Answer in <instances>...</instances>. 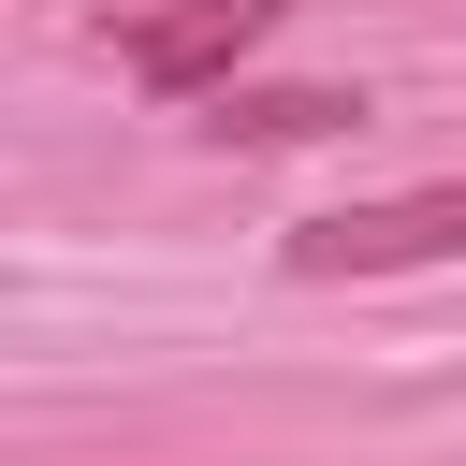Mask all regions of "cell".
<instances>
[{"label": "cell", "mask_w": 466, "mask_h": 466, "mask_svg": "<svg viewBox=\"0 0 466 466\" xmlns=\"http://www.w3.org/2000/svg\"><path fill=\"white\" fill-rule=\"evenodd\" d=\"M291 277H408V262H466V175H422V189H379V204H335L277 248Z\"/></svg>", "instance_id": "cell-1"}, {"label": "cell", "mask_w": 466, "mask_h": 466, "mask_svg": "<svg viewBox=\"0 0 466 466\" xmlns=\"http://www.w3.org/2000/svg\"><path fill=\"white\" fill-rule=\"evenodd\" d=\"M262 29H291V0H160V15L116 29V73H131L146 102H218Z\"/></svg>", "instance_id": "cell-2"}, {"label": "cell", "mask_w": 466, "mask_h": 466, "mask_svg": "<svg viewBox=\"0 0 466 466\" xmlns=\"http://www.w3.org/2000/svg\"><path fill=\"white\" fill-rule=\"evenodd\" d=\"M204 131L218 146H320V131H364V87H218Z\"/></svg>", "instance_id": "cell-3"}]
</instances>
